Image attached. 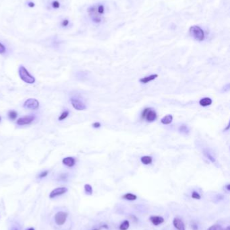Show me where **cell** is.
<instances>
[{"mask_svg":"<svg viewBox=\"0 0 230 230\" xmlns=\"http://www.w3.org/2000/svg\"><path fill=\"white\" fill-rule=\"evenodd\" d=\"M49 173H50V170H49V169H45V170L41 172L39 174H38L37 178L38 179H43V178H46V177L48 176Z\"/></svg>","mask_w":230,"mask_h":230,"instance_id":"cell-24","label":"cell"},{"mask_svg":"<svg viewBox=\"0 0 230 230\" xmlns=\"http://www.w3.org/2000/svg\"><path fill=\"white\" fill-rule=\"evenodd\" d=\"M69 174L67 172H63L60 173L57 176V180L59 181V182H66L69 178Z\"/></svg>","mask_w":230,"mask_h":230,"instance_id":"cell-16","label":"cell"},{"mask_svg":"<svg viewBox=\"0 0 230 230\" xmlns=\"http://www.w3.org/2000/svg\"><path fill=\"white\" fill-rule=\"evenodd\" d=\"M87 13L93 22L99 24L102 21L105 14V6L101 3L92 5L88 7Z\"/></svg>","mask_w":230,"mask_h":230,"instance_id":"cell-1","label":"cell"},{"mask_svg":"<svg viewBox=\"0 0 230 230\" xmlns=\"http://www.w3.org/2000/svg\"><path fill=\"white\" fill-rule=\"evenodd\" d=\"M150 221L155 226L159 225L164 222V219L161 216H151L150 217Z\"/></svg>","mask_w":230,"mask_h":230,"instance_id":"cell-13","label":"cell"},{"mask_svg":"<svg viewBox=\"0 0 230 230\" xmlns=\"http://www.w3.org/2000/svg\"><path fill=\"white\" fill-rule=\"evenodd\" d=\"M207 230H230V228H229V226H228L227 228H223L220 225L215 224L212 226H210V227Z\"/></svg>","mask_w":230,"mask_h":230,"instance_id":"cell-23","label":"cell"},{"mask_svg":"<svg viewBox=\"0 0 230 230\" xmlns=\"http://www.w3.org/2000/svg\"><path fill=\"white\" fill-rule=\"evenodd\" d=\"M68 217V213L65 211H59L56 213L54 217L55 224L58 226H62L65 224Z\"/></svg>","mask_w":230,"mask_h":230,"instance_id":"cell-7","label":"cell"},{"mask_svg":"<svg viewBox=\"0 0 230 230\" xmlns=\"http://www.w3.org/2000/svg\"><path fill=\"white\" fill-rule=\"evenodd\" d=\"M70 102L72 107L77 111H85L86 109V105L80 97L73 96L70 98Z\"/></svg>","mask_w":230,"mask_h":230,"instance_id":"cell-5","label":"cell"},{"mask_svg":"<svg viewBox=\"0 0 230 230\" xmlns=\"http://www.w3.org/2000/svg\"><path fill=\"white\" fill-rule=\"evenodd\" d=\"M192 229H193V230H198V225H197V224H192Z\"/></svg>","mask_w":230,"mask_h":230,"instance_id":"cell-34","label":"cell"},{"mask_svg":"<svg viewBox=\"0 0 230 230\" xmlns=\"http://www.w3.org/2000/svg\"><path fill=\"white\" fill-rule=\"evenodd\" d=\"M6 52H7V49H6V46L0 42V54L3 55V54H5Z\"/></svg>","mask_w":230,"mask_h":230,"instance_id":"cell-29","label":"cell"},{"mask_svg":"<svg viewBox=\"0 0 230 230\" xmlns=\"http://www.w3.org/2000/svg\"><path fill=\"white\" fill-rule=\"evenodd\" d=\"M150 108H145V110L144 111H142V115H141V118L142 119H145V116H146V114H147V112H149V111L150 110Z\"/></svg>","mask_w":230,"mask_h":230,"instance_id":"cell-32","label":"cell"},{"mask_svg":"<svg viewBox=\"0 0 230 230\" xmlns=\"http://www.w3.org/2000/svg\"><path fill=\"white\" fill-rule=\"evenodd\" d=\"M50 6H51L53 9L58 10L60 6H61V4H60V2L58 1V0H53L50 3Z\"/></svg>","mask_w":230,"mask_h":230,"instance_id":"cell-27","label":"cell"},{"mask_svg":"<svg viewBox=\"0 0 230 230\" xmlns=\"http://www.w3.org/2000/svg\"><path fill=\"white\" fill-rule=\"evenodd\" d=\"M173 225L177 230H186L183 221L178 217H175L173 220Z\"/></svg>","mask_w":230,"mask_h":230,"instance_id":"cell-10","label":"cell"},{"mask_svg":"<svg viewBox=\"0 0 230 230\" xmlns=\"http://www.w3.org/2000/svg\"><path fill=\"white\" fill-rule=\"evenodd\" d=\"M92 126H93V128H95V129H98V128L101 127V123H100L99 122H95V123H93Z\"/></svg>","mask_w":230,"mask_h":230,"instance_id":"cell-33","label":"cell"},{"mask_svg":"<svg viewBox=\"0 0 230 230\" xmlns=\"http://www.w3.org/2000/svg\"><path fill=\"white\" fill-rule=\"evenodd\" d=\"M203 154H204L207 159L209 160L213 163H215L216 161L215 156L213 155V153L209 149H205L203 150Z\"/></svg>","mask_w":230,"mask_h":230,"instance_id":"cell-12","label":"cell"},{"mask_svg":"<svg viewBox=\"0 0 230 230\" xmlns=\"http://www.w3.org/2000/svg\"><path fill=\"white\" fill-rule=\"evenodd\" d=\"M189 33L190 36L196 40L203 41L205 39V34L203 30L198 26H192L189 28Z\"/></svg>","mask_w":230,"mask_h":230,"instance_id":"cell-3","label":"cell"},{"mask_svg":"<svg viewBox=\"0 0 230 230\" xmlns=\"http://www.w3.org/2000/svg\"><path fill=\"white\" fill-rule=\"evenodd\" d=\"M173 120V116L171 115H168L165 116L161 120V123L163 124H169Z\"/></svg>","mask_w":230,"mask_h":230,"instance_id":"cell-19","label":"cell"},{"mask_svg":"<svg viewBox=\"0 0 230 230\" xmlns=\"http://www.w3.org/2000/svg\"><path fill=\"white\" fill-rule=\"evenodd\" d=\"M2 116H0V123L2 122Z\"/></svg>","mask_w":230,"mask_h":230,"instance_id":"cell-40","label":"cell"},{"mask_svg":"<svg viewBox=\"0 0 230 230\" xmlns=\"http://www.w3.org/2000/svg\"><path fill=\"white\" fill-rule=\"evenodd\" d=\"M68 189L65 186H62V187H58L56 188H54V190H52L51 191V193H50V195H49V197L51 199H55L58 197H59V196H62L64 194H66Z\"/></svg>","mask_w":230,"mask_h":230,"instance_id":"cell-8","label":"cell"},{"mask_svg":"<svg viewBox=\"0 0 230 230\" xmlns=\"http://www.w3.org/2000/svg\"><path fill=\"white\" fill-rule=\"evenodd\" d=\"M157 77H158L157 74H152L149 75V76L141 78L139 81H140V82L142 83V84H147V83L154 80Z\"/></svg>","mask_w":230,"mask_h":230,"instance_id":"cell-14","label":"cell"},{"mask_svg":"<svg viewBox=\"0 0 230 230\" xmlns=\"http://www.w3.org/2000/svg\"><path fill=\"white\" fill-rule=\"evenodd\" d=\"M85 193L86 194L88 195H92L93 194V187L91 186V185H90V184H86L85 186Z\"/></svg>","mask_w":230,"mask_h":230,"instance_id":"cell-26","label":"cell"},{"mask_svg":"<svg viewBox=\"0 0 230 230\" xmlns=\"http://www.w3.org/2000/svg\"><path fill=\"white\" fill-rule=\"evenodd\" d=\"M10 230H20V229L18 226H12V227L11 228Z\"/></svg>","mask_w":230,"mask_h":230,"instance_id":"cell-36","label":"cell"},{"mask_svg":"<svg viewBox=\"0 0 230 230\" xmlns=\"http://www.w3.org/2000/svg\"><path fill=\"white\" fill-rule=\"evenodd\" d=\"M229 124H228V127H226V129H225V131H227V130H228V129H229Z\"/></svg>","mask_w":230,"mask_h":230,"instance_id":"cell-39","label":"cell"},{"mask_svg":"<svg viewBox=\"0 0 230 230\" xmlns=\"http://www.w3.org/2000/svg\"><path fill=\"white\" fill-rule=\"evenodd\" d=\"M69 115H70V111L68 110V109H65V110H63L61 114H60V115L59 116L58 120L59 121H63V120H64L68 117Z\"/></svg>","mask_w":230,"mask_h":230,"instance_id":"cell-18","label":"cell"},{"mask_svg":"<svg viewBox=\"0 0 230 230\" xmlns=\"http://www.w3.org/2000/svg\"><path fill=\"white\" fill-rule=\"evenodd\" d=\"M22 107L25 109L31 111L38 110L40 107V102L38 100L35 98H28L24 101Z\"/></svg>","mask_w":230,"mask_h":230,"instance_id":"cell-6","label":"cell"},{"mask_svg":"<svg viewBox=\"0 0 230 230\" xmlns=\"http://www.w3.org/2000/svg\"><path fill=\"white\" fill-rule=\"evenodd\" d=\"M178 130L180 133L185 135H187L190 133V128L187 125H186V124H182V125L179 127Z\"/></svg>","mask_w":230,"mask_h":230,"instance_id":"cell-22","label":"cell"},{"mask_svg":"<svg viewBox=\"0 0 230 230\" xmlns=\"http://www.w3.org/2000/svg\"><path fill=\"white\" fill-rule=\"evenodd\" d=\"M157 119V113L156 112L152 110L151 108L150 109L149 112H147V114L145 116V119H146L148 122H153L154 120H155Z\"/></svg>","mask_w":230,"mask_h":230,"instance_id":"cell-11","label":"cell"},{"mask_svg":"<svg viewBox=\"0 0 230 230\" xmlns=\"http://www.w3.org/2000/svg\"><path fill=\"white\" fill-rule=\"evenodd\" d=\"M18 73L20 80L27 84H33L36 82L35 76L29 72L24 65H20L18 69Z\"/></svg>","mask_w":230,"mask_h":230,"instance_id":"cell-2","label":"cell"},{"mask_svg":"<svg viewBox=\"0 0 230 230\" xmlns=\"http://www.w3.org/2000/svg\"><path fill=\"white\" fill-rule=\"evenodd\" d=\"M123 199L128 200V201H135L137 199V196L132 193H126L123 196Z\"/></svg>","mask_w":230,"mask_h":230,"instance_id":"cell-21","label":"cell"},{"mask_svg":"<svg viewBox=\"0 0 230 230\" xmlns=\"http://www.w3.org/2000/svg\"><path fill=\"white\" fill-rule=\"evenodd\" d=\"M37 119V115L35 114H30L28 115H26L18 119L16 121V125L18 126H25L29 125L32 124Z\"/></svg>","mask_w":230,"mask_h":230,"instance_id":"cell-4","label":"cell"},{"mask_svg":"<svg viewBox=\"0 0 230 230\" xmlns=\"http://www.w3.org/2000/svg\"><path fill=\"white\" fill-rule=\"evenodd\" d=\"M191 197H192V199H194L199 200V199H201V196L200 195V194L198 193H197V191H193V192H192Z\"/></svg>","mask_w":230,"mask_h":230,"instance_id":"cell-28","label":"cell"},{"mask_svg":"<svg viewBox=\"0 0 230 230\" xmlns=\"http://www.w3.org/2000/svg\"><path fill=\"white\" fill-rule=\"evenodd\" d=\"M225 188H226V189H227L228 191H229L230 190V184H227V185L225 186Z\"/></svg>","mask_w":230,"mask_h":230,"instance_id":"cell-37","label":"cell"},{"mask_svg":"<svg viewBox=\"0 0 230 230\" xmlns=\"http://www.w3.org/2000/svg\"><path fill=\"white\" fill-rule=\"evenodd\" d=\"M103 229H109V227L108 225H106V224H103V225H101L98 228H94V229H92L91 230H102Z\"/></svg>","mask_w":230,"mask_h":230,"instance_id":"cell-31","label":"cell"},{"mask_svg":"<svg viewBox=\"0 0 230 230\" xmlns=\"http://www.w3.org/2000/svg\"><path fill=\"white\" fill-rule=\"evenodd\" d=\"M62 162L63 165L67 168H73L76 163V158L72 156H67L62 159Z\"/></svg>","mask_w":230,"mask_h":230,"instance_id":"cell-9","label":"cell"},{"mask_svg":"<svg viewBox=\"0 0 230 230\" xmlns=\"http://www.w3.org/2000/svg\"><path fill=\"white\" fill-rule=\"evenodd\" d=\"M18 116V113L17 111L15 110H10L7 112V117L10 120H16L17 119V117Z\"/></svg>","mask_w":230,"mask_h":230,"instance_id":"cell-17","label":"cell"},{"mask_svg":"<svg viewBox=\"0 0 230 230\" xmlns=\"http://www.w3.org/2000/svg\"><path fill=\"white\" fill-rule=\"evenodd\" d=\"M70 24V21L67 20V19H64V20H63L61 23H60V25H61V26L62 28H66L67 27V26L69 25Z\"/></svg>","mask_w":230,"mask_h":230,"instance_id":"cell-30","label":"cell"},{"mask_svg":"<svg viewBox=\"0 0 230 230\" xmlns=\"http://www.w3.org/2000/svg\"><path fill=\"white\" fill-rule=\"evenodd\" d=\"M213 103V100L211 98L209 97H206V98H203L201 99L199 101V104L201 105V107H206L210 106V105Z\"/></svg>","mask_w":230,"mask_h":230,"instance_id":"cell-15","label":"cell"},{"mask_svg":"<svg viewBox=\"0 0 230 230\" xmlns=\"http://www.w3.org/2000/svg\"><path fill=\"white\" fill-rule=\"evenodd\" d=\"M28 6L29 7H33L34 6H35V3H34L32 2H29L28 3Z\"/></svg>","mask_w":230,"mask_h":230,"instance_id":"cell-35","label":"cell"},{"mask_svg":"<svg viewBox=\"0 0 230 230\" xmlns=\"http://www.w3.org/2000/svg\"><path fill=\"white\" fill-rule=\"evenodd\" d=\"M141 161L143 164L149 165V164H151L153 162V157L151 156H142L141 158Z\"/></svg>","mask_w":230,"mask_h":230,"instance_id":"cell-20","label":"cell"},{"mask_svg":"<svg viewBox=\"0 0 230 230\" xmlns=\"http://www.w3.org/2000/svg\"><path fill=\"white\" fill-rule=\"evenodd\" d=\"M130 227V222L128 220H125L119 225V230H127Z\"/></svg>","mask_w":230,"mask_h":230,"instance_id":"cell-25","label":"cell"},{"mask_svg":"<svg viewBox=\"0 0 230 230\" xmlns=\"http://www.w3.org/2000/svg\"><path fill=\"white\" fill-rule=\"evenodd\" d=\"M26 230H35V228H34L31 227V228H29L28 229H26Z\"/></svg>","mask_w":230,"mask_h":230,"instance_id":"cell-38","label":"cell"}]
</instances>
